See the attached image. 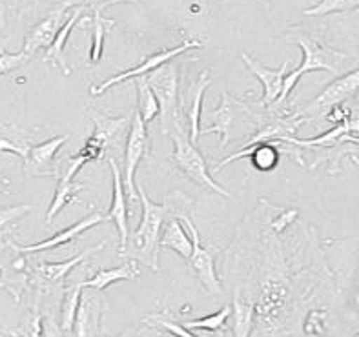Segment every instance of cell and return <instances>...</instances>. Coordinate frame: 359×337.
<instances>
[{
	"mask_svg": "<svg viewBox=\"0 0 359 337\" xmlns=\"http://www.w3.org/2000/svg\"><path fill=\"white\" fill-rule=\"evenodd\" d=\"M212 84L210 81V73L201 71L197 81L191 82L190 86V97H191V106L190 111H188V123H190V130H188V137L190 141L196 144L197 137L201 132V111H203V97H205V91L208 90V86Z\"/></svg>",
	"mask_w": 359,
	"mask_h": 337,
	"instance_id": "obj_20",
	"label": "cell"
},
{
	"mask_svg": "<svg viewBox=\"0 0 359 337\" xmlns=\"http://www.w3.org/2000/svg\"><path fill=\"white\" fill-rule=\"evenodd\" d=\"M341 142H352V144L359 146V137H354L352 133H346V135L341 137Z\"/></svg>",
	"mask_w": 359,
	"mask_h": 337,
	"instance_id": "obj_38",
	"label": "cell"
},
{
	"mask_svg": "<svg viewBox=\"0 0 359 337\" xmlns=\"http://www.w3.org/2000/svg\"><path fill=\"white\" fill-rule=\"evenodd\" d=\"M69 135H59L53 137L50 141H44L41 144L33 146L27 151V157L24 159V168L27 173L33 175H51L55 168V155L59 151L60 146L68 141Z\"/></svg>",
	"mask_w": 359,
	"mask_h": 337,
	"instance_id": "obj_16",
	"label": "cell"
},
{
	"mask_svg": "<svg viewBox=\"0 0 359 337\" xmlns=\"http://www.w3.org/2000/svg\"><path fill=\"white\" fill-rule=\"evenodd\" d=\"M141 275L139 272V266H137V261L130 259L128 263L121 264L117 268H109V270H99V272L93 275L91 279H86L84 281V287L93 288V290L104 291L106 288L111 287L114 282L117 281H133Z\"/></svg>",
	"mask_w": 359,
	"mask_h": 337,
	"instance_id": "obj_19",
	"label": "cell"
},
{
	"mask_svg": "<svg viewBox=\"0 0 359 337\" xmlns=\"http://www.w3.org/2000/svg\"><path fill=\"white\" fill-rule=\"evenodd\" d=\"M144 323L151 324V326L163 328V330H166V332H170L175 337H197L196 333L191 332V330H188L184 324L175 321V317L170 314L168 310L159 312V314H150L148 317H144Z\"/></svg>",
	"mask_w": 359,
	"mask_h": 337,
	"instance_id": "obj_29",
	"label": "cell"
},
{
	"mask_svg": "<svg viewBox=\"0 0 359 337\" xmlns=\"http://www.w3.org/2000/svg\"><path fill=\"white\" fill-rule=\"evenodd\" d=\"M168 137L173 141V144H175L173 160H175V164L179 166V170H181V172L184 173L188 179H190V181H194L196 184H199V186L206 188V190L215 191V193H219V195L228 197V199L232 197V193H230V191L224 190V188L221 186L219 182L214 181V177H212V173H210L208 164H206L205 157H203V153L197 150V146L190 141V137H188V130L184 124H182V126H179L177 130H173Z\"/></svg>",
	"mask_w": 359,
	"mask_h": 337,
	"instance_id": "obj_4",
	"label": "cell"
},
{
	"mask_svg": "<svg viewBox=\"0 0 359 337\" xmlns=\"http://www.w3.org/2000/svg\"><path fill=\"white\" fill-rule=\"evenodd\" d=\"M90 118L93 121V124H95V132H93V135H91L86 142L97 146V148L102 151L111 150V148H118L121 139H123L124 133L130 130V123H132V118L130 117L114 118L97 114V111H91Z\"/></svg>",
	"mask_w": 359,
	"mask_h": 337,
	"instance_id": "obj_11",
	"label": "cell"
},
{
	"mask_svg": "<svg viewBox=\"0 0 359 337\" xmlns=\"http://www.w3.org/2000/svg\"><path fill=\"white\" fill-rule=\"evenodd\" d=\"M82 190H86V186L81 182H75V179H57V190H55L53 200H51V206L48 209V215H46V224L53 223V219L59 215V212H62L64 206L72 202L77 197L79 191Z\"/></svg>",
	"mask_w": 359,
	"mask_h": 337,
	"instance_id": "obj_22",
	"label": "cell"
},
{
	"mask_svg": "<svg viewBox=\"0 0 359 337\" xmlns=\"http://www.w3.org/2000/svg\"><path fill=\"white\" fill-rule=\"evenodd\" d=\"M257 111L250 108V106L243 104L239 100L232 99L228 91L221 93V104L217 109H214L212 114H206V118H210V126L203 128L199 133H214L217 132L221 135V144L219 148L223 150L224 146L230 142V130L237 121L246 123V117H254Z\"/></svg>",
	"mask_w": 359,
	"mask_h": 337,
	"instance_id": "obj_8",
	"label": "cell"
},
{
	"mask_svg": "<svg viewBox=\"0 0 359 337\" xmlns=\"http://www.w3.org/2000/svg\"><path fill=\"white\" fill-rule=\"evenodd\" d=\"M108 164L111 168V175H114V197H111V206L108 209V219L114 221L115 226L118 230V254H123L126 250L128 237H130V230H128V197L124 191V182H123V173L118 170V164L115 159L108 157Z\"/></svg>",
	"mask_w": 359,
	"mask_h": 337,
	"instance_id": "obj_12",
	"label": "cell"
},
{
	"mask_svg": "<svg viewBox=\"0 0 359 337\" xmlns=\"http://www.w3.org/2000/svg\"><path fill=\"white\" fill-rule=\"evenodd\" d=\"M81 13H82V8L73 9L72 15L68 17V20L64 22V26L60 27L59 33H57V36L53 39V42H51V44L46 48V53H44V57H42V60H44V62L55 64V66H57V68H59L64 75H69V73H72L68 62H66L64 46H66V42H68L69 33L73 32L75 24L81 20Z\"/></svg>",
	"mask_w": 359,
	"mask_h": 337,
	"instance_id": "obj_17",
	"label": "cell"
},
{
	"mask_svg": "<svg viewBox=\"0 0 359 337\" xmlns=\"http://www.w3.org/2000/svg\"><path fill=\"white\" fill-rule=\"evenodd\" d=\"M232 315V305L223 306V308L215 312L212 315H205L201 319H191V321H187L184 326L188 330H206V332H219L221 328H224L228 317Z\"/></svg>",
	"mask_w": 359,
	"mask_h": 337,
	"instance_id": "obj_28",
	"label": "cell"
},
{
	"mask_svg": "<svg viewBox=\"0 0 359 337\" xmlns=\"http://www.w3.org/2000/svg\"><path fill=\"white\" fill-rule=\"evenodd\" d=\"M182 223L188 228V233L191 237V255L188 263H190L191 270L196 272L197 279L201 284L205 287L208 294H223V284L219 281L217 272H215V250L212 246H205L201 242L199 232H197L196 224L191 223V219L187 214L181 215Z\"/></svg>",
	"mask_w": 359,
	"mask_h": 337,
	"instance_id": "obj_7",
	"label": "cell"
},
{
	"mask_svg": "<svg viewBox=\"0 0 359 337\" xmlns=\"http://www.w3.org/2000/svg\"><path fill=\"white\" fill-rule=\"evenodd\" d=\"M325 117H327V121H330V123L341 124L351 118V109L345 108L343 104H337V106H334V108L330 109L327 115H325Z\"/></svg>",
	"mask_w": 359,
	"mask_h": 337,
	"instance_id": "obj_34",
	"label": "cell"
},
{
	"mask_svg": "<svg viewBox=\"0 0 359 337\" xmlns=\"http://www.w3.org/2000/svg\"><path fill=\"white\" fill-rule=\"evenodd\" d=\"M358 305H359V291H358Z\"/></svg>",
	"mask_w": 359,
	"mask_h": 337,
	"instance_id": "obj_39",
	"label": "cell"
},
{
	"mask_svg": "<svg viewBox=\"0 0 359 337\" xmlns=\"http://www.w3.org/2000/svg\"><path fill=\"white\" fill-rule=\"evenodd\" d=\"M42 337H64L62 328L53 317H48L42 321Z\"/></svg>",
	"mask_w": 359,
	"mask_h": 337,
	"instance_id": "obj_35",
	"label": "cell"
},
{
	"mask_svg": "<svg viewBox=\"0 0 359 337\" xmlns=\"http://www.w3.org/2000/svg\"><path fill=\"white\" fill-rule=\"evenodd\" d=\"M135 90H137V111L141 114L142 121L146 124L151 123L157 115H159V102H157V97H155L154 90L148 84V78L146 75H139L135 77Z\"/></svg>",
	"mask_w": 359,
	"mask_h": 337,
	"instance_id": "obj_25",
	"label": "cell"
},
{
	"mask_svg": "<svg viewBox=\"0 0 359 337\" xmlns=\"http://www.w3.org/2000/svg\"><path fill=\"white\" fill-rule=\"evenodd\" d=\"M325 319H327V312H325V310H314V312H310L305 323V332L318 337L323 336Z\"/></svg>",
	"mask_w": 359,
	"mask_h": 337,
	"instance_id": "obj_32",
	"label": "cell"
},
{
	"mask_svg": "<svg viewBox=\"0 0 359 337\" xmlns=\"http://www.w3.org/2000/svg\"><path fill=\"white\" fill-rule=\"evenodd\" d=\"M196 48H203V42L194 41V39H187V41L182 42L181 46H175V48H172V50H164V51H159V53L148 55V57H146V59L142 60L139 66H135V68L126 69V71L118 73V75H115V77L104 81L102 84H99V86L91 88L90 90L91 97L102 95L106 90L117 86L118 82H124V81H128V78L139 77V75H148V73H151V71H155L157 68H161L163 64H166V62H170V60L175 59L177 55L187 53V51L196 50Z\"/></svg>",
	"mask_w": 359,
	"mask_h": 337,
	"instance_id": "obj_9",
	"label": "cell"
},
{
	"mask_svg": "<svg viewBox=\"0 0 359 337\" xmlns=\"http://www.w3.org/2000/svg\"><path fill=\"white\" fill-rule=\"evenodd\" d=\"M359 8V0H319L314 8L305 9L306 17H325L332 13H348Z\"/></svg>",
	"mask_w": 359,
	"mask_h": 337,
	"instance_id": "obj_30",
	"label": "cell"
},
{
	"mask_svg": "<svg viewBox=\"0 0 359 337\" xmlns=\"http://www.w3.org/2000/svg\"><path fill=\"white\" fill-rule=\"evenodd\" d=\"M148 84L154 90L157 102H159L161 114V132L164 135H170L173 130L182 126L181 118V106L179 100V71L177 66L172 64V60L163 64L161 68L146 75Z\"/></svg>",
	"mask_w": 359,
	"mask_h": 337,
	"instance_id": "obj_3",
	"label": "cell"
},
{
	"mask_svg": "<svg viewBox=\"0 0 359 337\" xmlns=\"http://www.w3.org/2000/svg\"><path fill=\"white\" fill-rule=\"evenodd\" d=\"M84 281H79L66 288L62 297V306H60V328H62L64 336L72 333L73 323H75V315H77L79 303H81L82 291H84Z\"/></svg>",
	"mask_w": 359,
	"mask_h": 337,
	"instance_id": "obj_23",
	"label": "cell"
},
{
	"mask_svg": "<svg viewBox=\"0 0 359 337\" xmlns=\"http://www.w3.org/2000/svg\"><path fill=\"white\" fill-rule=\"evenodd\" d=\"M139 200L142 205V219L141 224L133 232L132 237H128L126 250L121 255L130 257L133 261L146 264L154 272H159V252H161V232L170 215L168 202H154L146 195L142 186H137Z\"/></svg>",
	"mask_w": 359,
	"mask_h": 337,
	"instance_id": "obj_1",
	"label": "cell"
},
{
	"mask_svg": "<svg viewBox=\"0 0 359 337\" xmlns=\"http://www.w3.org/2000/svg\"><path fill=\"white\" fill-rule=\"evenodd\" d=\"M27 59L29 57H26L22 51L20 53H6V51H0V75L20 68Z\"/></svg>",
	"mask_w": 359,
	"mask_h": 337,
	"instance_id": "obj_33",
	"label": "cell"
},
{
	"mask_svg": "<svg viewBox=\"0 0 359 337\" xmlns=\"http://www.w3.org/2000/svg\"><path fill=\"white\" fill-rule=\"evenodd\" d=\"M150 157V137H148V126L142 121L141 114L133 109L132 123L128 130L126 148H124V168H123V182L124 191H126L128 200L137 202L139 193L135 188V172L142 159Z\"/></svg>",
	"mask_w": 359,
	"mask_h": 337,
	"instance_id": "obj_5",
	"label": "cell"
},
{
	"mask_svg": "<svg viewBox=\"0 0 359 337\" xmlns=\"http://www.w3.org/2000/svg\"><path fill=\"white\" fill-rule=\"evenodd\" d=\"M106 246V242H99L97 246H93V248H88V250H84L82 254H79L77 257H73V259L69 261H64V263H44L39 266V273H41V277L44 279L46 282H50V284H60V282H64V279H66V275H68L69 272H72L75 266H77L79 263H82V261L86 259L88 255H93L97 254V252H100L102 248Z\"/></svg>",
	"mask_w": 359,
	"mask_h": 337,
	"instance_id": "obj_21",
	"label": "cell"
},
{
	"mask_svg": "<svg viewBox=\"0 0 359 337\" xmlns=\"http://www.w3.org/2000/svg\"><path fill=\"white\" fill-rule=\"evenodd\" d=\"M359 91V68H355L354 71H348L345 75H341L339 78L328 84L318 97H316L310 104H306L305 108L297 111L299 117H303L305 121L310 118L325 117V115L337 104H343L348 99L355 95Z\"/></svg>",
	"mask_w": 359,
	"mask_h": 337,
	"instance_id": "obj_6",
	"label": "cell"
},
{
	"mask_svg": "<svg viewBox=\"0 0 359 337\" xmlns=\"http://www.w3.org/2000/svg\"><path fill=\"white\" fill-rule=\"evenodd\" d=\"M104 221H109L108 215L100 214V212H95V214L88 215V217H84L82 221H79L77 224H73V226L66 228V230H62V232H57L53 237L46 239V241L36 242V245H29V246H20V248L17 246V250L24 252V254L53 250V248H59V246H62V245H68V242H72L73 239H77L81 233H84L86 230H90V228L97 226L99 223H104Z\"/></svg>",
	"mask_w": 359,
	"mask_h": 337,
	"instance_id": "obj_15",
	"label": "cell"
},
{
	"mask_svg": "<svg viewBox=\"0 0 359 337\" xmlns=\"http://www.w3.org/2000/svg\"><path fill=\"white\" fill-rule=\"evenodd\" d=\"M161 248H170L175 254H179L182 259H190L191 255V237L188 235L184 226L181 224V219L172 217L166 219V223H164L163 232H161V241H159Z\"/></svg>",
	"mask_w": 359,
	"mask_h": 337,
	"instance_id": "obj_18",
	"label": "cell"
},
{
	"mask_svg": "<svg viewBox=\"0 0 359 337\" xmlns=\"http://www.w3.org/2000/svg\"><path fill=\"white\" fill-rule=\"evenodd\" d=\"M93 290V288H91ZM106 305L102 291H82L81 303H79L75 323L72 328V337H100V319L106 312Z\"/></svg>",
	"mask_w": 359,
	"mask_h": 337,
	"instance_id": "obj_10",
	"label": "cell"
},
{
	"mask_svg": "<svg viewBox=\"0 0 359 337\" xmlns=\"http://www.w3.org/2000/svg\"><path fill=\"white\" fill-rule=\"evenodd\" d=\"M254 303L243 299L239 294H236L232 301L233 337H250L252 326H254Z\"/></svg>",
	"mask_w": 359,
	"mask_h": 337,
	"instance_id": "obj_24",
	"label": "cell"
},
{
	"mask_svg": "<svg viewBox=\"0 0 359 337\" xmlns=\"http://www.w3.org/2000/svg\"><path fill=\"white\" fill-rule=\"evenodd\" d=\"M66 13H68V6H62V8L51 11L42 22L36 24L29 32V35L26 36V41H24L22 53L26 57H32L39 50H46L53 42V39L57 36L60 27L64 26V22L68 20Z\"/></svg>",
	"mask_w": 359,
	"mask_h": 337,
	"instance_id": "obj_13",
	"label": "cell"
},
{
	"mask_svg": "<svg viewBox=\"0 0 359 337\" xmlns=\"http://www.w3.org/2000/svg\"><path fill=\"white\" fill-rule=\"evenodd\" d=\"M287 39L290 42H296L303 50V62L299 64V68L294 69V71L287 73L285 78H283V88L281 93H279L278 100L276 102H283L287 100L288 95L292 93V90L297 86L299 78L310 71H328L332 75H337L339 69H341V64L345 60H348L351 57L343 51H337L330 46L319 42L316 36H312L310 33L303 32L301 27H290L287 33Z\"/></svg>",
	"mask_w": 359,
	"mask_h": 337,
	"instance_id": "obj_2",
	"label": "cell"
},
{
	"mask_svg": "<svg viewBox=\"0 0 359 337\" xmlns=\"http://www.w3.org/2000/svg\"><path fill=\"white\" fill-rule=\"evenodd\" d=\"M114 26H115V20H111V18H104L102 15H100L99 9H95V13H93V35H91V48H90L88 62L97 64L100 59H102L106 35H108L109 29H111Z\"/></svg>",
	"mask_w": 359,
	"mask_h": 337,
	"instance_id": "obj_26",
	"label": "cell"
},
{
	"mask_svg": "<svg viewBox=\"0 0 359 337\" xmlns=\"http://www.w3.org/2000/svg\"><path fill=\"white\" fill-rule=\"evenodd\" d=\"M146 336H148L146 328H128V330H124L121 336H115V337H146ZM100 337H109V336H102V333H100Z\"/></svg>",
	"mask_w": 359,
	"mask_h": 337,
	"instance_id": "obj_37",
	"label": "cell"
},
{
	"mask_svg": "<svg viewBox=\"0 0 359 337\" xmlns=\"http://www.w3.org/2000/svg\"><path fill=\"white\" fill-rule=\"evenodd\" d=\"M297 214H299L297 209H288L287 214H281V217H278L276 221H273L272 228L276 230V232H283V230H285V228H287L288 224L297 217Z\"/></svg>",
	"mask_w": 359,
	"mask_h": 337,
	"instance_id": "obj_36",
	"label": "cell"
},
{
	"mask_svg": "<svg viewBox=\"0 0 359 337\" xmlns=\"http://www.w3.org/2000/svg\"><path fill=\"white\" fill-rule=\"evenodd\" d=\"M42 315L41 310H39V301H35V306H33L32 312H27L26 317L22 319V323L18 326L11 328L8 332H4L2 336L6 337H42Z\"/></svg>",
	"mask_w": 359,
	"mask_h": 337,
	"instance_id": "obj_27",
	"label": "cell"
},
{
	"mask_svg": "<svg viewBox=\"0 0 359 337\" xmlns=\"http://www.w3.org/2000/svg\"><path fill=\"white\" fill-rule=\"evenodd\" d=\"M241 59L243 62L246 64V68L250 69L255 77L259 78L261 84H263V99H261V106L273 104V102L278 100L279 93H281L283 78H285V75H287L290 60H287V62L283 64L281 68L270 69L266 68V66H263L261 62H257L255 59H252L250 55L245 53V51L241 53Z\"/></svg>",
	"mask_w": 359,
	"mask_h": 337,
	"instance_id": "obj_14",
	"label": "cell"
},
{
	"mask_svg": "<svg viewBox=\"0 0 359 337\" xmlns=\"http://www.w3.org/2000/svg\"><path fill=\"white\" fill-rule=\"evenodd\" d=\"M355 337H359V333H358V336H355Z\"/></svg>",
	"mask_w": 359,
	"mask_h": 337,
	"instance_id": "obj_40",
	"label": "cell"
},
{
	"mask_svg": "<svg viewBox=\"0 0 359 337\" xmlns=\"http://www.w3.org/2000/svg\"><path fill=\"white\" fill-rule=\"evenodd\" d=\"M32 205H18V206H9V208H0V230L15 223L17 219L24 217L27 212H32Z\"/></svg>",
	"mask_w": 359,
	"mask_h": 337,
	"instance_id": "obj_31",
	"label": "cell"
}]
</instances>
